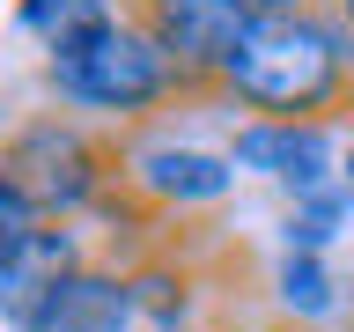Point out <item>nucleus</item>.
I'll use <instances>...</instances> for the list:
<instances>
[{
    "instance_id": "11",
    "label": "nucleus",
    "mask_w": 354,
    "mask_h": 332,
    "mask_svg": "<svg viewBox=\"0 0 354 332\" xmlns=\"http://www.w3.org/2000/svg\"><path fill=\"white\" fill-rule=\"evenodd\" d=\"M251 15H295V8H317V0H243Z\"/></svg>"
},
{
    "instance_id": "9",
    "label": "nucleus",
    "mask_w": 354,
    "mask_h": 332,
    "mask_svg": "<svg viewBox=\"0 0 354 332\" xmlns=\"http://www.w3.org/2000/svg\"><path fill=\"white\" fill-rule=\"evenodd\" d=\"M347 221H354V192H347V185H325V192H310V199H288L281 251H317V259H325Z\"/></svg>"
},
{
    "instance_id": "4",
    "label": "nucleus",
    "mask_w": 354,
    "mask_h": 332,
    "mask_svg": "<svg viewBox=\"0 0 354 332\" xmlns=\"http://www.w3.org/2000/svg\"><path fill=\"white\" fill-rule=\"evenodd\" d=\"M126 15L177 59V74L192 82L199 104L221 111V66L236 59V44L251 37L259 15L243 0H126Z\"/></svg>"
},
{
    "instance_id": "8",
    "label": "nucleus",
    "mask_w": 354,
    "mask_h": 332,
    "mask_svg": "<svg viewBox=\"0 0 354 332\" xmlns=\"http://www.w3.org/2000/svg\"><path fill=\"white\" fill-rule=\"evenodd\" d=\"M118 15H126V0H15V30L37 37L44 52H59V44L88 37V30H104Z\"/></svg>"
},
{
    "instance_id": "5",
    "label": "nucleus",
    "mask_w": 354,
    "mask_h": 332,
    "mask_svg": "<svg viewBox=\"0 0 354 332\" xmlns=\"http://www.w3.org/2000/svg\"><path fill=\"white\" fill-rule=\"evenodd\" d=\"M229 163L236 177H266L273 192L310 199L339 185V126H310V118H236L229 126Z\"/></svg>"
},
{
    "instance_id": "14",
    "label": "nucleus",
    "mask_w": 354,
    "mask_h": 332,
    "mask_svg": "<svg viewBox=\"0 0 354 332\" xmlns=\"http://www.w3.org/2000/svg\"><path fill=\"white\" fill-rule=\"evenodd\" d=\"M266 332H295V325H266Z\"/></svg>"
},
{
    "instance_id": "7",
    "label": "nucleus",
    "mask_w": 354,
    "mask_h": 332,
    "mask_svg": "<svg viewBox=\"0 0 354 332\" xmlns=\"http://www.w3.org/2000/svg\"><path fill=\"white\" fill-rule=\"evenodd\" d=\"M266 310H273V325L317 332L332 310H339V273H332V259H317V251H281L273 273H266Z\"/></svg>"
},
{
    "instance_id": "13",
    "label": "nucleus",
    "mask_w": 354,
    "mask_h": 332,
    "mask_svg": "<svg viewBox=\"0 0 354 332\" xmlns=\"http://www.w3.org/2000/svg\"><path fill=\"white\" fill-rule=\"evenodd\" d=\"M325 8H332V15H339V22L354 30V0H325Z\"/></svg>"
},
{
    "instance_id": "1",
    "label": "nucleus",
    "mask_w": 354,
    "mask_h": 332,
    "mask_svg": "<svg viewBox=\"0 0 354 332\" xmlns=\"http://www.w3.org/2000/svg\"><path fill=\"white\" fill-rule=\"evenodd\" d=\"M221 111L229 118H310V126H354V30L317 8L259 15L236 59L221 66Z\"/></svg>"
},
{
    "instance_id": "10",
    "label": "nucleus",
    "mask_w": 354,
    "mask_h": 332,
    "mask_svg": "<svg viewBox=\"0 0 354 332\" xmlns=\"http://www.w3.org/2000/svg\"><path fill=\"white\" fill-rule=\"evenodd\" d=\"M44 221H52V214H44L37 199L22 192L15 177H0V273H8V266L22 259V251H30V237H37Z\"/></svg>"
},
{
    "instance_id": "6",
    "label": "nucleus",
    "mask_w": 354,
    "mask_h": 332,
    "mask_svg": "<svg viewBox=\"0 0 354 332\" xmlns=\"http://www.w3.org/2000/svg\"><path fill=\"white\" fill-rule=\"evenodd\" d=\"M37 332H140V310H133V288H126V266L118 259H96L74 266L59 288H52V310H44Z\"/></svg>"
},
{
    "instance_id": "12",
    "label": "nucleus",
    "mask_w": 354,
    "mask_h": 332,
    "mask_svg": "<svg viewBox=\"0 0 354 332\" xmlns=\"http://www.w3.org/2000/svg\"><path fill=\"white\" fill-rule=\"evenodd\" d=\"M339 185H347V192H354V126L339 133Z\"/></svg>"
},
{
    "instance_id": "2",
    "label": "nucleus",
    "mask_w": 354,
    "mask_h": 332,
    "mask_svg": "<svg viewBox=\"0 0 354 332\" xmlns=\"http://www.w3.org/2000/svg\"><path fill=\"white\" fill-rule=\"evenodd\" d=\"M44 89L59 96V111H74V118H88V126H111V133L155 126V118L199 104L192 82L177 74V59L133 15L104 22V30H88V37L59 44V52H44Z\"/></svg>"
},
{
    "instance_id": "3",
    "label": "nucleus",
    "mask_w": 354,
    "mask_h": 332,
    "mask_svg": "<svg viewBox=\"0 0 354 332\" xmlns=\"http://www.w3.org/2000/svg\"><path fill=\"white\" fill-rule=\"evenodd\" d=\"M118 140H126V192L148 221H192V214H207V207H221L236 192L229 140H192L170 118L133 126Z\"/></svg>"
}]
</instances>
